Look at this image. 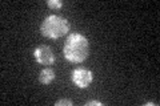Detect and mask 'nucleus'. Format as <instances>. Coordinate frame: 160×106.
<instances>
[{
	"mask_svg": "<svg viewBox=\"0 0 160 106\" xmlns=\"http://www.w3.org/2000/svg\"><path fill=\"white\" fill-rule=\"evenodd\" d=\"M92 80H93L92 72H89V70L86 69V68H78V69H75L72 72V81H73V84L76 85V86L82 88V89L88 88L89 84L92 82Z\"/></svg>",
	"mask_w": 160,
	"mask_h": 106,
	"instance_id": "7ed1b4c3",
	"label": "nucleus"
},
{
	"mask_svg": "<svg viewBox=\"0 0 160 106\" xmlns=\"http://www.w3.org/2000/svg\"><path fill=\"white\" fill-rule=\"evenodd\" d=\"M53 80H55V72L52 69H49V68L43 69L42 72H40V74H39V81L42 84L48 85V84H51Z\"/></svg>",
	"mask_w": 160,
	"mask_h": 106,
	"instance_id": "39448f33",
	"label": "nucleus"
},
{
	"mask_svg": "<svg viewBox=\"0 0 160 106\" xmlns=\"http://www.w3.org/2000/svg\"><path fill=\"white\" fill-rule=\"evenodd\" d=\"M86 106H103V104L99 102V101H88Z\"/></svg>",
	"mask_w": 160,
	"mask_h": 106,
	"instance_id": "6e6552de",
	"label": "nucleus"
},
{
	"mask_svg": "<svg viewBox=\"0 0 160 106\" xmlns=\"http://www.w3.org/2000/svg\"><path fill=\"white\" fill-rule=\"evenodd\" d=\"M33 54H35V58H36V61L39 64L52 65L55 62V54L48 45H39V47L35 49Z\"/></svg>",
	"mask_w": 160,
	"mask_h": 106,
	"instance_id": "20e7f679",
	"label": "nucleus"
},
{
	"mask_svg": "<svg viewBox=\"0 0 160 106\" xmlns=\"http://www.w3.org/2000/svg\"><path fill=\"white\" fill-rule=\"evenodd\" d=\"M89 44L86 36L71 33L64 43V57L69 62H83L88 57Z\"/></svg>",
	"mask_w": 160,
	"mask_h": 106,
	"instance_id": "f257e3e1",
	"label": "nucleus"
},
{
	"mask_svg": "<svg viewBox=\"0 0 160 106\" xmlns=\"http://www.w3.org/2000/svg\"><path fill=\"white\" fill-rule=\"evenodd\" d=\"M43 36L49 39H59L69 32V21L59 15H49L40 25Z\"/></svg>",
	"mask_w": 160,
	"mask_h": 106,
	"instance_id": "f03ea898",
	"label": "nucleus"
},
{
	"mask_svg": "<svg viewBox=\"0 0 160 106\" xmlns=\"http://www.w3.org/2000/svg\"><path fill=\"white\" fill-rule=\"evenodd\" d=\"M47 6L51 9H60L63 7L62 0H47Z\"/></svg>",
	"mask_w": 160,
	"mask_h": 106,
	"instance_id": "423d86ee",
	"label": "nucleus"
},
{
	"mask_svg": "<svg viewBox=\"0 0 160 106\" xmlns=\"http://www.w3.org/2000/svg\"><path fill=\"white\" fill-rule=\"evenodd\" d=\"M56 106H72V101L71 99H59L55 102Z\"/></svg>",
	"mask_w": 160,
	"mask_h": 106,
	"instance_id": "0eeeda50",
	"label": "nucleus"
}]
</instances>
